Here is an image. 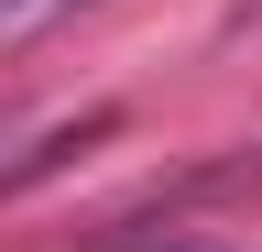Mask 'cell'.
<instances>
[{
	"instance_id": "cell-3",
	"label": "cell",
	"mask_w": 262,
	"mask_h": 252,
	"mask_svg": "<svg viewBox=\"0 0 262 252\" xmlns=\"http://www.w3.org/2000/svg\"><path fill=\"white\" fill-rule=\"evenodd\" d=\"M241 176H262V165H229V176H219V186H241Z\"/></svg>"
},
{
	"instance_id": "cell-1",
	"label": "cell",
	"mask_w": 262,
	"mask_h": 252,
	"mask_svg": "<svg viewBox=\"0 0 262 252\" xmlns=\"http://www.w3.org/2000/svg\"><path fill=\"white\" fill-rule=\"evenodd\" d=\"M77 11H98V0H0V44L44 33V22H77Z\"/></svg>"
},
{
	"instance_id": "cell-2",
	"label": "cell",
	"mask_w": 262,
	"mask_h": 252,
	"mask_svg": "<svg viewBox=\"0 0 262 252\" xmlns=\"http://www.w3.org/2000/svg\"><path fill=\"white\" fill-rule=\"evenodd\" d=\"M88 252H241V241H208V230H153V241H88Z\"/></svg>"
}]
</instances>
